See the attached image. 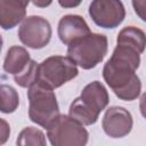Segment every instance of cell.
<instances>
[{"instance_id": "1", "label": "cell", "mask_w": 146, "mask_h": 146, "mask_svg": "<svg viewBox=\"0 0 146 146\" xmlns=\"http://www.w3.org/2000/svg\"><path fill=\"white\" fill-rule=\"evenodd\" d=\"M143 51L132 43L116 40L111 58L103 67V78L115 96L125 102L135 100L141 91V82L136 74Z\"/></svg>"}, {"instance_id": "2", "label": "cell", "mask_w": 146, "mask_h": 146, "mask_svg": "<svg viewBox=\"0 0 146 146\" xmlns=\"http://www.w3.org/2000/svg\"><path fill=\"white\" fill-rule=\"evenodd\" d=\"M110 102L108 91L99 81L88 83L75 98L68 108V115L83 125L95 124L102 111L106 108Z\"/></svg>"}, {"instance_id": "3", "label": "cell", "mask_w": 146, "mask_h": 146, "mask_svg": "<svg viewBox=\"0 0 146 146\" xmlns=\"http://www.w3.org/2000/svg\"><path fill=\"white\" fill-rule=\"evenodd\" d=\"M27 99L30 120L42 128L48 129L55 119L60 115L55 92L40 82H35L27 89Z\"/></svg>"}, {"instance_id": "4", "label": "cell", "mask_w": 146, "mask_h": 146, "mask_svg": "<svg viewBox=\"0 0 146 146\" xmlns=\"http://www.w3.org/2000/svg\"><path fill=\"white\" fill-rule=\"evenodd\" d=\"M108 41L104 34L90 33L87 36L74 40L67 46V57L76 66L91 70L103 62L107 54Z\"/></svg>"}, {"instance_id": "5", "label": "cell", "mask_w": 146, "mask_h": 146, "mask_svg": "<svg viewBox=\"0 0 146 146\" xmlns=\"http://www.w3.org/2000/svg\"><path fill=\"white\" fill-rule=\"evenodd\" d=\"M47 137L51 146H86L89 132L72 116L60 114L48 127Z\"/></svg>"}, {"instance_id": "6", "label": "cell", "mask_w": 146, "mask_h": 146, "mask_svg": "<svg viewBox=\"0 0 146 146\" xmlns=\"http://www.w3.org/2000/svg\"><path fill=\"white\" fill-rule=\"evenodd\" d=\"M79 74L76 64L64 56H50L39 64L38 82L56 89L73 80Z\"/></svg>"}, {"instance_id": "7", "label": "cell", "mask_w": 146, "mask_h": 146, "mask_svg": "<svg viewBox=\"0 0 146 146\" xmlns=\"http://www.w3.org/2000/svg\"><path fill=\"white\" fill-rule=\"evenodd\" d=\"M52 30L50 23L42 16H27L18 27V39L32 49L44 48L51 39Z\"/></svg>"}, {"instance_id": "8", "label": "cell", "mask_w": 146, "mask_h": 146, "mask_svg": "<svg viewBox=\"0 0 146 146\" xmlns=\"http://www.w3.org/2000/svg\"><path fill=\"white\" fill-rule=\"evenodd\" d=\"M88 11L92 22L103 29H114L125 17L124 6L119 0H94Z\"/></svg>"}, {"instance_id": "9", "label": "cell", "mask_w": 146, "mask_h": 146, "mask_svg": "<svg viewBox=\"0 0 146 146\" xmlns=\"http://www.w3.org/2000/svg\"><path fill=\"white\" fill-rule=\"evenodd\" d=\"M133 120L131 113L122 106H111L106 110L102 128L104 132L111 138H122L132 130Z\"/></svg>"}, {"instance_id": "10", "label": "cell", "mask_w": 146, "mask_h": 146, "mask_svg": "<svg viewBox=\"0 0 146 146\" xmlns=\"http://www.w3.org/2000/svg\"><path fill=\"white\" fill-rule=\"evenodd\" d=\"M57 33L59 36V40L68 46L74 40H78L80 38L87 36L90 33V27L88 26L84 18L80 15H65L59 19Z\"/></svg>"}, {"instance_id": "11", "label": "cell", "mask_w": 146, "mask_h": 146, "mask_svg": "<svg viewBox=\"0 0 146 146\" xmlns=\"http://www.w3.org/2000/svg\"><path fill=\"white\" fill-rule=\"evenodd\" d=\"M29 3L27 0H0V26L10 30L23 22Z\"/></svg>"}, {"instance_id": "12", "label": "cell", "mask_w": 146, "mask_h": 146, "mask_svg": "<svg viewBox=\"0 0 146 146\" xmlns=\"http://www.w3.org/2000/svg\"><path fill=\"white\" fill-rule=\"evenodd\" d=\"M30 60V54L24 47L13 46L7 50L3 60V70L9 74L17 75L26 68Z\"/></svg>"}, {"instance_id": "13", "label": "cell", "mask_w": 146, "mask_h": 146, "mask_svg": "<svg viewBox=\"0 0 146 146\" xmlns=\"http://www.w3.org/2000/svg\"><path fill=\"white\" fill-rule=\"evenodd\" d=\"M16 146H47L46 136L35 127H26L18 133Z\"/></svg>"}, {"instance_id": "14", "label": "cell", "mask_w": 146, "mask_h": 146, "mask_svg": "<svg viewBox=\"0 0 146 146\" xmlns=\"http://www.w3.org/2000/svg\"><path fill=\"white\" fill-rule=\"evenodd\" d=\"M0 95H1L0 111L6 114L14 113L19 105V97L16 89L13 88L11 86L2 83L0 87Z\"/></svg>"}, {"instance_id": "15", "label": "cell", "mask_w": 146, "mask_h": 146, "mask_svg": "<svg viewBox=\"0 0 146 146\" xmlns=\"http://www.w3.org/2000/svg\"><path fill=\"white\" fill-rule=\"evenodd\" d=\"M38 75H39V64L34 59H31L26 68L22 73L14 75V81L19 87L29 89L32 84L38 82Z\"/></svg>"}, {"instance_id": "16", "label": "cell", "mask_w": 146, "mask_h": 146, "mask_svg": "<svg viewBox=\"0 0 146 146\" xmlns=\"http://www.w3.org/2000/svg\"><path fill=\"white\" fill-rule=\"evenodd\" d=\"M131 3L137 16L141 21L146 22V0H133Z\"/></svg>"}, {"instance_id": "17", "label": "cell", "mask_w": 146, "mask_h": 146, "mask_svg": "<svg viewBox=\"0 0 146 146\" xmlns=\"http://www.w3.org/2000/svg\"><path fill=\"white\" fill-rule=\"evenodd\" d=\"M1 123H2V129H1V144L3 145L6 143V140H7V138L9 137L10 130H9V127H8L7 122L3 119H1Z\"/></svg>"}, {"instance_id": "18", "label": "cell", "mask_w": 146, "mask_h": 146, "mask_svg": "<svg viewBox=\"0 0 146 146\" xmlns=\"http://www.w3.org/2000/svg\"><path fill=\"white\" fill-rule=\"evenodd\" d=\"M139 111L144 119H146V91L141 95L139 99Z\"/></svg>"}, {"instance_id": "19", "label": "cell", "mask_w": 146, "mask_h": 146, "mask_svg": "<svg viewBox=\"0 0 146 146\" xmlns=\"http://www.w3.org/2000/svg\"><path fill=\"white\" fill-rule=\"evenodd\" d=\"M58 3H59V6H62L64 8H73V7L79 6L81 2L80 1H65V0L62 1V0H59Z\"/></svg>"}, {"instance_id": "20", "label": "cell", "mask_w": 146, "mask_h": 146, "mask_svg": "<svg viewBox=\"0 0 146 146\" xmlns=\"http://www.w3.org/2000/svg\"><path fill=\"white\" fill-rule=\"evenodd\" d=\"M33 5H35L36 7H47L51 5V1H33Z\"/></svg>"}]
</instances>
